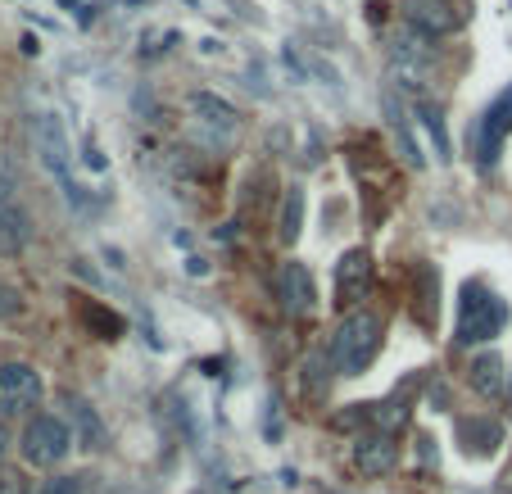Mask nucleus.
<instances>
[{"instance_id":"f257e3e1","label":"nucleus","mask_w":512,"mask_h":494,"mask_svg":"<svg viewBox=\"0 0 512 494\" xmlns=\"http://www.w3.org/2000/svg\"><path fill=\"white\" fill-rule=\"evenodd\" d=\"M377 354H381V318L372 309L345 313V322L331 336V363H336V372L340 377H363Z\"/></svg>"},{"instance_id":"f03ea898","label":"nucleus","mask_w":512,"mask_h":494,"mask_svg":"<svg viewBox=\"0 0 512 494\" xmlns=\"http://www.w3.org/2000/svg\"><path fill=\"white\" fill-rule=\"evenodd\" d=\"M503 327H508V300H499L485 281H467L458 304V345H490Z\"/></svg>"},{"instance_id":"7ed1b4c3","label":"nucleus","mask_w":512,"mask_h":494,"mask_svg":"<svg viewBox=\"0 0 512 494\" xmlns=\"http://www.w3.org/2000/svg\"><path fill=\"white\" fill-rule=\"evenodd\" d=\"M508 136H512V87L499 91V96L481 109V118L472 123V132H467L476 164H481V168L499 164V150H503V141H508Z\"/></svg>"},{"instance_id":"20e7f679","label":"nucleus","mask_w":512,"mask_h":494,"mask_svg":"<svg viewBox=\"0 0 512 494\" xmlns=\"http://www.w3.org/2000/svg\"><path fill=\"white\" fill-rule=\"evenodd\" d=\"M32 136H37L41 164L55 173V182L64 186L68 200H78V182H73V146H68V136H64V123H59L55 114H41L37 127H32Z\"/></svg>"},{"instance_id":"39448f33","label":"nucleus","mask_w":512,"mask_h":494,"mask_svg":"<svg viewBox=\"0 0 512 494\" xmlns=\"http://www.w3.org/2000/svg\"><path fill=\"white\" fill-rule=\"evenodd\" d=\"M41 372L32 363H0V422L28 417L41 404Z\"/></svg>"},{"instance_id":"423d86ee","label":"nucleus","mask_w":512,"mask_h":494,"mask_svg":"<svg viewBox=\"0 0 512 494\" xmlns=\"http://www.w3.org/2000/svg\"><path fill=\"white\" fill-rule=\"evenodd\" d=\"M68 449H73V436H68V427L59 422V417L37 413L28 427H23V458H28L32 467H55V463H64Z\"/></svg>"},{"instance_id":"0eeeda50","label":"nucleus","mask_w":512,"mask_h":494,"mask_svg":"<svg viewBox=\"0 0 512 494\" xmlns=\"http://www.w3.org/2000/svg\"><path fill=\"white\" fill-rule=\"evenodd\" d=\"M277 300L281 309L290 313V318H309L313 309H318V286H313V272L304 268V263H281L277 272Z\"/></svg>"},{"instance_id":"6e6552de","label":"nucleus","mask_w":512,"mask_h":494,"mask_svg":"<svg viewBox=\"0 0 512 494\" xmlns=\"http://www.w3.org/2000/svg\"><path fill=\"white\" fill-rule=\"evenodd\" d=\"M372 286V254L368 250H345L336 263V304L354 313L358 300L368 295Z\"/></svg>"},{"instance_id":"1a4fd4ad","label":"nucleus","mask_w":512,"mask_h":494,"mask_svg":"<svg viewBox=\"0 0 512 494\" xmlns=\"http://www.w3.org/2000/svg\"><path fill=\"white\" fill-rule=\"evenodd\" d=\"M395 463H399V445L386 436V431H372V436L354 440V467L363 476H386Z\"/></svg>"},{"instance_id":"9d476101","label":"nucleus","mask_w":512,"mask_h":494,"mask_svg":"<svg viewBox=\"0 0 512 494\" xmlns=\"http://www.w3.org/2000/svg\"><path fill=\"white\" fill-rule=\"evenodd\" d=\"M28 241H32L28 214H23L10 195L0 191V259H14V254H23V250H28Z\"/></svg>"},{"instance_id":"9b49d317","label":"nucleus","mask_w":512,"mask_h":494,"mask_svg":"<svg viewBox=\"0 0 512 494\" xmlns=\"http://www.w3.org/2000/svg\"><path fill=\"white\" fill-rule=\"evenodd\" d=\"M68 417H73V445L82 449H105V422H100V413L87 404V399H68Z\"/></svg>"},{"instance_id":"f8f14e48","label":"nucleus","mask_w":512,"mask_h":494,"mask_svg":"<svg viewBox=\"0 0 512 494\" xmlns=\"http://www.w3.org/2000/svg\"><path fill=\"white\" fill-rule=\"evenodd\" d=\"M467 381H472V390L481 399H499L503 390H508V368H503L499 354H481V359H472Z\"/></svg>"},{"instance_id":"ddd939ff","label":"nucleus","mask_w":512,"mask_h":494,"mask_svg":"<svg viewBox=\"0 0 512 494\" xmlns=\"http://www.w3.org/2000/svg\"><path fill=\"white\" fill-rule=\"evenodd\" d=\"M408 19L417 23V28L426 32V37H440V32H454L458 14H449V5H440V0H408Z\"/></svg>"},{"instance_id":"4468645a","label":"nucleus","mask_w":512,"mask_h":494,"mask_svg":"<svg viewBox=\"0 0 512 494\" xmlns=\"http://www.w3.org/2000/svg\"><path fill=\"white\" fill-rule=\"evenodd\" d=\"M413 395H417V377L408 381L404 390H395L386 404H372V427L386 431V436H390L395 427H404V422H408V408H413Z\"/></svg>"},{"instance_id":"2eb2a0df","label":"nucleus","mask_w":512,"mask_h":494,"mask_svg":"<svg viewBox=\"0 0 512 494\" xmlns=\"http://www.w3.org/2000/svg\"><path fill=\"white\" fill-rule=\"evenodd\" d=\"M191 109H195V114H204V123L227 127V132L241 123V114H236V109L227 105L223 96H213V91H195V96H191Z\"/></svg>"},{"instance_id":"dca6fc26","label":"nucleus","mask_w":512,"mask_h":494,"mask_svg":"<svg viewBox=\"0 0 512 494\" xmlns=\"http://www.w3.org/2000/svg\"><path fill=\"white\" fill-rule=\"evenodd\" d=\"M300 227H304V191H300V186H290L286 200H281V227H277V236L286 245H295V241H300Z\"/></svg>"},{"instance_id":"f3484780","label":"nucleus","mask_w":512,"mask_h":494,"mask_svg":"<svg viewBox=\"0 0 512 494\" xmlns=\"http://www.w3.org/2000/svg\"><path fill=\"white\" fill-rule=\"evenodd\" d=\"M463 440H467V454H494V445L503 440L499 422H485V417H472V422H463Z\"/></svg>"},{"instance_id":"a211bd4d","label":"nucleus","mask_w":512,"mask_h":494,"mask_svg":"<svg viewBox=\"0 0 512 494\" xmlns=\"http://www.w3.org/2000/svg\"><path fill=\"white\" fill-rule=\"evenodd\" d=\"M82 322H87V327L91 331H96V336L100 340H118V336H123V327H127V322L123 318H118V313H109V309H100V304H82Z\"/></svg>"},{"instance_id":"6ab92c4d","label":"nucleus","mask_w":512,"mask_h":494,"mask_svg":"<svg viewBox=\"0 0 512 494\" xmlns=\"http://www.w3.org/2000/svg\"><path fill=\"white\" fill-rule=\"evenodd\" d=\"M422 123H426V132H431V141H435V155L449 159V136H445V123H440V114H435V109H422Z\"/></svg>"},{"instance_id":"aec40b11","label":"nucleus","mask_w":512,"mask_h":494,"mask_svg":"<svg viewBox=\"0 0 512 494\" xmlns=\"http://www.w3.org/2000/svg\"><path fill=\"white\" fill-rule=\"evenodd\" d=\"M37 494H82V476H50L37 485Z\"/></svg>"},{"instance_id":"412c9836","label":"nucleus","mask_w":512,"mask_h":494,"mask_svg":"<svg viewBox=\"0 0 512 494\" xmlns=\"http://www.w3.org/2000/svg\"><path fill=\"white\" fill-rule=\"evenodd\" d=\"M19 313H23V295L10 281H0V318H19Z\"/></svg>"},{"instance_id":"4be33fe9","label":"nucleus","mask_w":512,"mask_h":494,"mask_svg":"<svg viewBox=\"0 0 512 494\" xmlns=\"http://www.w3.org/2000/svg\"><path fill=\"white\" fill-rule=\"evenodd\" d=\"M304 381H309V395L318 399L322 395V354H313V359L304 363Z\"/></svg>"},{"instance_id":"5701e85b","label":"nucleus","mask_w":512,"mask_h":494,"mask_svg":"<svg viewBox=\"0 0 512 494\" xmlns=\"http://www.w3.org/2000/svg\"><path fill=\"white\" fill-rule=\"evenodd\" d=\"M5 449H10V436H5V427H0V458H5Z\"/></svg>"},{"instance_id":"b1692460","label":"nucleus","mask_w":512,"mask_h":494,"mask_svg":"<svg viewBox=\"0 0 512 494\" xmlns=\"http://www.w3.org/2000/svg\"><path fill=\"white\" fill-rule=\"evenodd\" d=\"M508 408H512V381H508Z\"/></svg>"}]
</instances>
